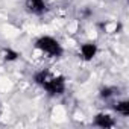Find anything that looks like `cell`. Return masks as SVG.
Returning <instances> with one entry per match:
<instances>
[{
  "label": "cell",
  "mask_w": 129,
  "mask_h": 129,
  "mask_svg": "<svg viewBox=\"0 0 129 129\" xmlns=\"http://www.w3.org/2000/svg\"><path fill=\"white\" fill-rule=\"evenodd\" d=\"M35 84L41 85L50 96H61L66 91V79L62 76H52L49 72H38L34 76Z\"/></svg>",
  "instance_id": "6da1fadb"
},
{
  "label": "cell",
  "mask_w": 129,
  "mask_h": 129,
  "mask_svg": "<svg viewBox=\"0 0 129 129\" xmlns=\"http://www.w3.org/2000/svg\"><path fill=\"white\" fill-rule=\"evenodd\" d=\"M35 47L38 50L47 53L52 58H59L62 55V52H64L62 47H61V44L55 38H52V37H41V38H38L35 41Z\"/></svg>",
  "instance_id": "7a4b0ae2"
},
{
  "label": "cell",
  "mask_w": 129,
  "mask_h": 129,
  "mask_svg": "<svg viewBox=\"0 0 129 129\" xmlns=\"http://www.w3.org/2000/svg\"><path fill=\"white\" fill-rule=\"evenodd\" d=\"M26 8L29 12L35 15H41L46 12V3L44 0H26Z\"/></svg>",
  "instance_id": "3957f363"
},
{
  "label": "cell",
  "mask_w": 129,
  "mask_h": 129,
  "mask_svg": "<svg viewBox=\"0 0 129 129\" xmlns=\"http://www.w3.org/2000/svg\"><path fill=\"white\" fill-rule=\"evenodd\" d=\"M96 126H99V127H102V129H109V127H112L114 124H115V121H114V118L111 117V115H108V114H97L96 117H94V121H93Z\"/></svg>",
  "instance_id": "277c9868"
},
{
  "label": "cell",
  "mask_w": 129,
  "mask_h": 129,
  "mask_svg": "<svg viewBox=\"0 0 129 129\" xmlns=\"http://www.w3.org/2000/svg\"><path fill=\"white\" fill-rule=\"evenodd\" d=\"M97 53V46L93 44V43H87L81 47V55L85 61H91Z\"/></svg>",
  "instance_id": "5b68a950"
},
{
  "label": "cell",
  "mask_w": 129,
  "mask_h": 129,
  "mask_svg": "<svg viewBox=\"0 0 129 129\" xmlns=\"http://www.w3.org/2000/svg\"><path fill=\"white\" fill-rule=\"evenodd\" d=\"M114 109H115L118 114H121L123 117H127V115H129V102H127V100L117 102L115 106H114Z\"/></svg>",
  "instance_id": "8992f818"
},
{
  "label": "cell",
  "mask_w": 129,
  "mask_h": 129,
  "mask_svg": "<svg viewBox=\"0 0 129 129\" xmlns=\"http://www.w3.org/2000/svg\"><path fill=\"white\" fill-rule=\"evenodd\" d=\"M115 94H118V90H115L114 87H105V88L100 90V97L102 99H111Z\"/></svg>",
  "instance_id": "52a82bcc"
},
{
  "label": "cell",
  "mask_w": 129,
  "mask_h": 129,
  "mask_svg": "<svg viewBox=\"0 0 129 129\" xmlns=\"http://www.w3.org/2000/svg\"><path fill=\"white\" fill-rule=\"evenodd\" d=\"M20 55L17 53V52H14V50H11V49H8V50H5V59L6 61H15L17 58H18Z\"/></svg>",
  "instance_id": "ba28073f"
}]
</instances>
